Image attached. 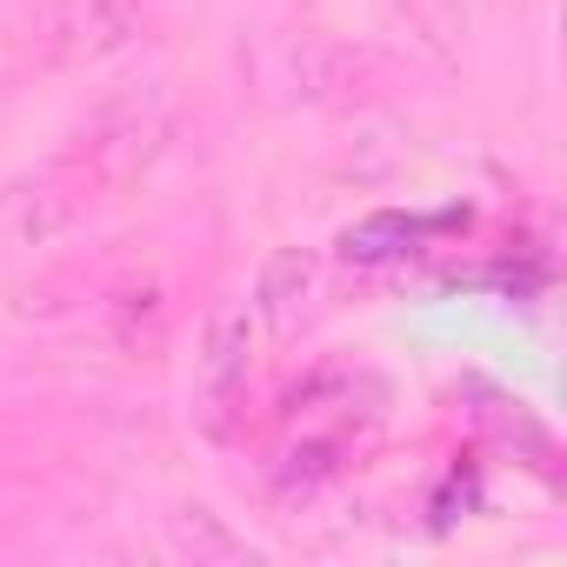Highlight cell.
I'll return each mask as SVG.
<instances>
[{
    "label": "cell",
    "instance_id": "6da1fadb",
    "mask_svg": "<svg viewBox=\"0 0 567 567\" xmlns=\"http://www.w3.org/2000/svg\"><path fill=\"white\" fill-rule=\"evenodd\" d=\"M141 34V0H34L28 54L48 74H81Z\"/></svg>",
    "mask_w": 567,
    "mask_h": 567
},
{
    "label": "cell",
    "instance_id": "7a4b0ae2",
    "mask_svg": "<svg viewBox=\"0 0 567 567\" xmlns=\"http://www.w3.org/2000/svg\"><path fill=\"white\" fill-rule=\"evenodd\" d=\"M247 368H254V308L227 301V308H214L207 341H200V401L207 408L240 401L247 394Z\"/></svg>",
    "mask_w": 567,
    "mask_h": 567
},
{
    "label": "cell",
    "instance_id": "3957f363",
    "mask_svg": "<svg viewBox=\"0 0 567 567\" xmlns=\"http://www.w3.org/2000/svg\"><path fill=\"white\" fill-rule=\"evenodd\" d=\"M167 334H174V308L154 280H127V288L107 301V341L127 354V361H154L167 354Z\"/></svg>",
    "mask_w": 567,
    "mask_h": 567
},
{
    "label": "cell",
    "instance_id": "277c9868",
    "mask_svg": "<svg viewBox=\"0 0 567 567\" xmlns=\"http://www.w3.org/2000/svg\"><path fill=\"white\" fill-rule=\"evenodd\" d=\"M301 81L315 101H348V94H374L381 81V61L368 48H341V41H315L308 54H295Z\"/></svg>",
    "mask_w": 567,
    "mask_h": 567
},
{
    "label": "cell",
    "instance_id": "5b68a950",
    "mask_svg": "<svg viewBox=\"0 0 567 567\" xmlns=\"http://www.w3.org/2000/svg\"><path fill=\"white\" fill-rule=\"evenodd\" d=\"M308 295H315V254L308 247H280L267 260V274H260V288H254V308L267 315V328H295Z\"/></svg>",
    "mask_w": 567,
    "mask_h": 567
},
{
    "label": "cell",
    "instance_id": "8992f818",
    "mask_svg": "<svg viewBox=\"0 0 567 567\" xmlns=\"http://www.w3.org/2000/svg\"><path fill=\"white\" fill-rule=\"evenodd\" d=\"M167 540H174L181 554H194V560H254V547H247L214 507H181V514H167Z\"/></svg>",
    "mask_w": 567,
    "mask_h": 567
}]
</instances>
